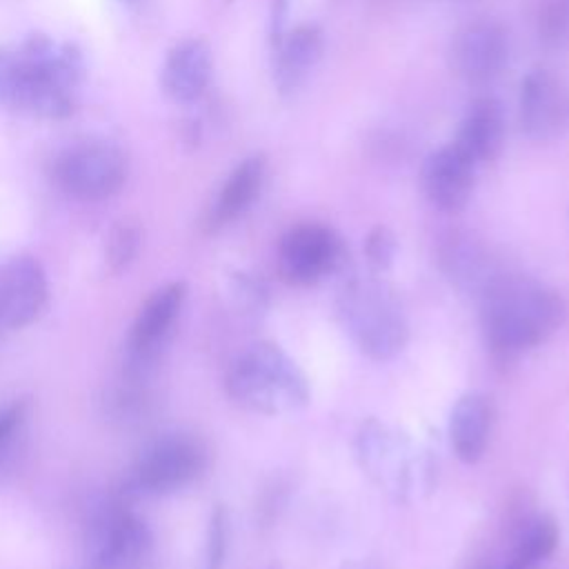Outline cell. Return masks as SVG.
Here are the masks:
<instances>
[{
    "label": "cell",
    "instance_id": "1",
    "mask_svg": "<svg viewBox=\"0 0 569 569\" xmlns=\"http://www.w3.org/2000/svg\"><path fill=\"white\" fill-rule=\"evenodd\" d=\"M482 331L498 360L545 342L565 320L562 296L525 276H498L482 293Z\"/></svg>",
    "mask_w": 569,
    "mask_h": 569
},
{
    "label": "cell",
    "instance_id": "2",
    "mask_svg": "<svg viewBox=\"0 0 569 569\" xmlns=\"http://www.w3.org/2000/svg\"><path fill=\"white\" fill-rule=\"evenodd\" d=\"M80 58L49 38H31L22 49H0V104L38 118H62L73 109Z\"/></svg>",
    "mask_w": 569,
    "mask_h": 569
},
{
    "label": "cell",
    "instance_id": "3",
    "mask_svg": "<svg viewBox=\"0 0 569 569\" xmlns=\"http://www.w3.org/2000/svg\"><path fill=\"white\" fill-rule=\"evenodd\" d=\"M227 391L242 407L267 416L293 413L309 402L305 373L271 342H256L233 360Z\"/></svg>",
    "mask_w": 569,
    "mask_h": 569
},
{
    "label": "cell",
    "instance_id": "4",
    "mask_svg": "<svg viewBox=\"0 0 569 569\" xmlns=\"http://www.w3.org/2000/svg\"><path fill=\"white\" fill-rule=\"evenodd\" d=\"M338 318L358 349L373 360H389L407 345L405 313L380 280L351 278L338 293Z\"/></svg>",
    "mask_w": 569,
    "mask_h": 569
},
{
    "label": "cell",
    "instance_id": "5",
    "mask_svg": "<svg viewBox=\"0 0 569 569\" xmlns=\"http://www.w3.org/2000/svg\"><path fill=\"white\" fill-rule=\"evenodd\" d=\"M129 173L124 151L111 142L91 140L64 149L53 162L56 184L78 200H104L122 189Z\"/></svg>",
    "mask_w": 569,
    "mask_h": 569
},
{
    "label": "cell",
    "instance_id": "6",
    "mask_svg": "<svg viewBox=\"0 0 569 569\" xmlns=\"http://www.w3.org/2000/svg\"><path fill=\"white\" fill-rule=\"evenodd\" d=\"M356 449L362 469L393 498L407 500L416 478L420 482L422 473H416V451L411 445L378 420L362 425Z\"/></svg>",
    "mask_w": 569,
    "mask_h": 569
},
{
    "label": "cell",
    "instance_id": "7",
    "mask_svg": "<svg viewBox=\"0 0 569 569\" xmlns=\"http://www.w3.org/2000/svg\"><path fill=\"white\" fill-rule=\"evenodd\" d=\"M342 242L325 224L305 222L289 229L278 247V271L291 284H313L338 269Z\"/></svg>",
    "mask_w": 569,
    "mask_h": 569
},
{
    "label": "cell",
    "instance_id": "8",
    "mask_svg": "<svg viewBox=\"0 0 569 569\" xmlns=\"http://www.w3.org/2000/svg\"><path fill=\"white\" fill-rule=\"evenodd\" d=\"M449 60L465 82L476 87L491 84L509 62L507 31L493 20L469 22L451 38Z\"/></svg>",
    "mask_w": 569,
    "mask_h": 569
},
{
    "label": "cell",
    "instance_id": "9",
    "mask_svg": "<svg viewBox=\"0 0 569 569\" xmlns=\"http://www.w3.org/2000/svg\"><path fill=\"white\" fill-rule=\"evenodd\" d=\"M207 449L191 436H167L151 445L138 462V482L147 491L167 493L202 473Z\"/></svg>",
    "mask_w": 569,
    "mask_h": 569
},
{
    "label": "cell",
    "instance_id": "10",
    "mask_svg": "<svg viewBox=\"0 0 569 569\" xmlns=\"http://www.w3.org/2000/svg\"><path fill=\"white\" fill-rule=\"evenodd\" d=\"M44 269L31 256H16L0 267V329H20L47 307Z\"/></svg>",
    "mask_w": 569,
    "mask_h": 569
},
{
    "label": "cell",
    "instance_id": "11",
    "mask_svg": "<svg viewBox=\"0 0 569 569\" xmlns=\"http://www.w3.org/2000/svg\"><path fill=\"white\" fill-rule=\"evenodd\" d=\"M476 184V162L456 144L431 151L422 164V191L427 200L447 213L467 207Z\"/></svg>",
    "mask_w": 569,
    "mask_h": 569
},
{
    "label": "cell",
    "instance_id": "12",
    "mask_svg": "<svg viewBox=\"0 0 569 569\" xmlns=\"http://www.w3.org/2000/svg\"><path fill=\"white\" fill-rule=\"evenodd\" d=\"M520 124L533 140H549L560 133L569 116V100L556 76L531 69L520 82Z\"/></svg>",
    "mask_w": 569,
    "mask_h": 569
},
{
    "label": "cell",
    "instance_id": "13",
    "mask_svg": "<svg viewBox=\"0 0 569 569\" xmlns=\"http://www.w3.org/2000/svg\"><path fill=\"white\" fill-rule=\"evenodd\" d=\"M211 71L213 62L209 44L200 38H189L167 53L160 71V84L173 102L189 104L207 91Z\"/></svg>",
    "mask_w": 569,
    "mask_h": 569
},
{
    "label": "cell",
    "instance_id": "14",
    "mask_svg": "<svg viewBox=\"0 0 569 569\" xmlns=\"http://www.w3.org/2000/svg\"><path fill=\"white\" fill-rule=\"evenodd\" d=\"M453 142L476 164L498 158L505 144V111L500 100L493 96L473 100L458 127Z\"/></svg>",
    "mask_w": 569,
    "mask_h": 569
},
{
    "label": "cell",
    "instance_id": "15",
    "mask_svg": "<svg viewBox=\"0 0 569 569\" xmlns=\"http://www.w3.org/2000/svg\"><path fill=\"white\" fill-rule=\"evenodd\" d=\"M322 56V31L316 24H300L276 44L273 82L280 93H293Z\"/></svg>",
    "mask_w": 569,
    "mask_h": 569
},
{
    "label": "cell",
    "instance_id": "16",
    "mask_svg": "<svg viewBox=\"0 0 569 569\" xmlns=\"http://www.w3.org/2000/svg\"><path fill=\"white\" fill-rule=\"evenodd\" d=\"M491 427V402L482 393H465L449 416V438L462 462H478L485 453Z\"/></svg>",
    "mask_w": 569,
    "mask_h": 569
},
{
    "label": "cell",
    "instance_id": "17",
    "mask_svg": "<svg viewBox=\"0 0 569 569\" xmlns=\"http://www.w3.org/2000/svg\"><path fill=\"white\" fill-rule=\"evenodd\" d=\"M264 156L256 153L244 158L227 178L222 184L211 213H209V227L218 229L242 216L251 202L258 198L262 182H264Z\"/></svg>",
    "mask_w": 569,
    "mask_h": 569
},
{
    "label": "cell",
    "instance_id": "18",
    "mask_svg": "<svg viewBox=\"0 0 569 569\" xmlns=\"http://www.w3.org/2000/svg\"><path fill=\"white\" fill-rule=\"evenodd\" d=\"M184 282H169L156 289L140 307L131 327V345L136 351H149L169 331L184 302Z\"/></svg>",
    "mask_w": 569,
    "mask_h": 569
},
{
    "label": "cell",
    "instance_id": "19",
    "mask_svg": "<svg viewBox=\"0 0 569 569\" xmlns=\"http://www.w3.org/2000/svg\"><path fill=\"white\" fill-rule=\"evenodd\" d=\"M442 264L451 280L478 296L500 276L493 271L489 256L469 238H451L442 249Z\"/></svg>",
    "mask_w": 569,
    "mask_h": 569
},
{
    "label": "cell",
    "instance_id": "20",
    "mask_svg": "<svg viewBox=\"0 0 569 569\" xmlns=\"http://www.w3.org/2000/svg\"><path fill=\"white\" fill-rule=\"evenodd\" d=\"M558 545V525L551 516H540L531 522L520 533L518 549L513 560H518L525 569L545 560Z\"/></svg>",
    "mask_w": 569,
    "mask_h": 569
},
{
    "label": "cell",
    "instance_id": "21",
    "mask_svg": "<svg viewBox=\"0 0 569 569\" xmlns=\"http://www.w3.org/2000/svg\"><path fill=\"white\" fill-rule=\"evenodd\" d=\"M536 22L538 38L547 49L569 47V0H542Z\"/></svg>",
    "mask_w": 569,
    "mask_h": 569
},
{
    "label": "cell",
    "instance_id": "22",
    "mask_svg": "<svg viewBox=\"0 0 569 569\" xmlns=\"http://www.w3.org/2000/svg\"><path fill=\"white\" fill-rule=\"evenodd\" d=\"M140 240H142L140 227L131 220H120L111 227L107 247H104V258L113 273H118L131 264V260L136 258V253L140 249Z\"/></svg>",
    "mask_w": 569,
    "mask_h": 569
},
{
    "label": "cell",
    "instance_id": "23",
    "mask_svg": "<svg viewBox=\"0 0 569 569\" xmlns=\"http://www.w3.org/2000/svg\"><path fill=\"white\" fill-rule=\"evenodd\" d=\"M365 253L376 271L389 269L396 256V236L387 227H373L365 240Z\"/></svg>",
    "mask_w": 569,
    "mask_h": 569
},
{
    "label": "cell",
    "instance_id": "24",
    "mask_svg": "<svg viewBox=\"0 0 569 569\" xmlns=\"http://www.w3.org/2000/svg\"><path fill=\"white\" fill-rule=\"evenodd\" d=\"M227 551V516L222 507H216L207 536V569H220Z\"/></svg>",
    "mask_w": 569,
    "mask_h": 569
},
{
    "label": "cell",
    "instance_id": "25",
    "mask_svg": "<svg viewBox=\"0 0 569 569\" xmlns=\"http://www.w3.org/2000/svg\"><path fill=\"white\" fill-rule=\"evenodd\" d=\"M24 418V402H11L0 409V447L11 438Z\"/></svg>",
    "mask_w": 569,
    "mask_h": 569
},
{
    "label": "cell",
    "instance_id": "26",
    "mask_svg": "<svg viewBox=\"0 0 569 569\" xmlns=\"http://www.w3.org/2000/svg\"><path fill=\"white\" fill-rule=\"evenodd\" d=\"M287 2L289 0H273L271 2V42L278 44L284 29V16H287Z\"/></svg>",
    "mask_w": 569,
    "mask_h": 569
},
{
    "label": "cell",
    "instance_id": "27",
    "mask_svg": "<svg viewBox=\"0 0 569 569\" xmlns=\"http://www.w3.org/2000/svg\"><path fill=\"white\" fill-rule=\"evenodd\" d=\"M340 569H378L371 560H351V562H345Z\"/></svg>",
    "mask_w": 569,
    "mask_h": 569
},
{
    "label": "cell",
    "instance_id": "28",
    "mask_svg": "<svg viewBox=\"0 0 569 569\" xmlns=\"http://www.w3.org/2000/svg\"><path fill=\"white\" fill-rule=\"evenodd\" d=\"M505 569H525V567H522L518 560H511V562H509Z\"/></svg>",
    "mask_w": 569,
    "mask_h": 569
}]
</instances>
